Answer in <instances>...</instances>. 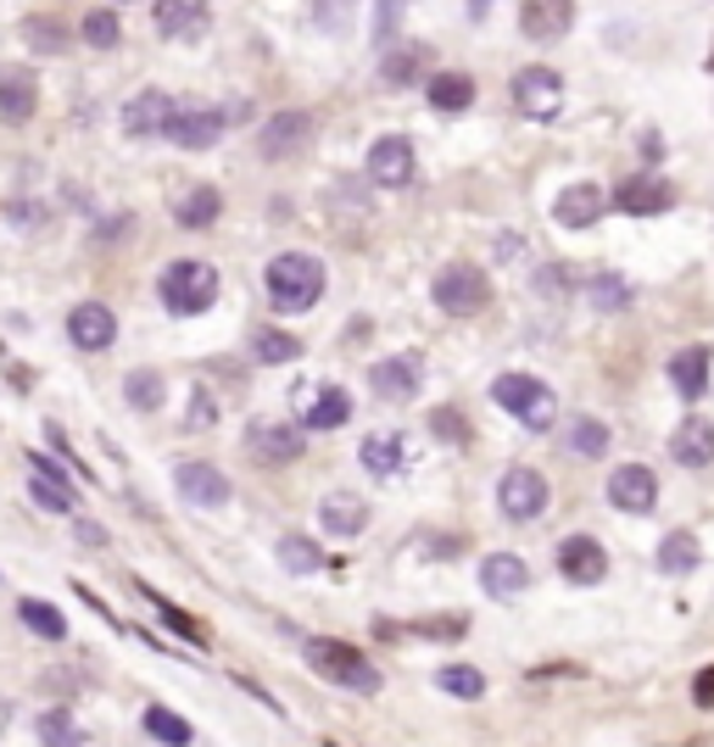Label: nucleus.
<instances>
[{"instance_id": "nucleus-29", "label": "nucleus", "mask_w": 714, "mask_h": 747, "mask_svg": "<svg viewBox=\"0 0 714 747\" xmlns=\"http://www.w3.org/2000/svg\"><path fill=\"white\" fill-rule=\"evenodd\" d=\"M29 497H34L46 514H73V508H79V486H73L68 475H40V469H29Z\"/></svg>"}, {"instance_id": "nucleus-10", "label": "nucleus", "mask_w": 714, "mask_h": 747, "mask_svg": "<svg viewBox=\"0 0 714 747\" xmlns=\"http://www.w3.org/2000/svg\"><path fill=\"white\" fill-rule=\"evenodd\" d=\"M369 185H380V190H403V185H414V140H403V135H380L375 151H369Z\"/></svg>"}, {"instance_id": "nucleus-11", "label": "nucleus", "mask_w": 714, "mask_h": 747, "mask_svg": "<svg viewBox=\"0 0 714 747\" xmlns=\"http://www.w3.org/2000/svg\"><path fill=\"white\" fill-rule=\"evenodd\" d=\"M173 107H179V101H173L168 90H140V96L123 107V118H118V123H123V135H129V140H162V129H168Z\"/></svg>"}, {"instance_id": "nucleus-7", "label": "nucleus", "mask_w": 714, "mask_h": 747, "mask_svg": "<svg viewBox=\"0 0 714 747\" xmlns=\"http://www.w3.org/2000/svg\"><path fill=\"white\" fill-rule=\"evenodd\" d=\"M497 508H503L514 525H530V519H542V514H547V480H542L536 469L514 464V469L497 480Z\"/></svg>"}, {"instance_id": "nucleus-32", "label": "nucleus", "mask_w": 714, "mask_h": 747, "mask_svg": "<svg viewBox=\"0 0 714 747\" xmlns=\"http://www.w3.org/2000/svg\"><path fill=\"white\" fill-rule=\"evenodd\" d=\"M123 397H129V408H135V414H157V408H162V397H168V386H162V374H157V368H135L129 380H123Z\"/></svg>"}, {"instance_id": "nucleus-18", "label": "nucleus", "mask_w": 714, "mask_h": 747, "mask_svg": "<svg viewBox=\"0 0 714 747\" xmlns=\"http://www.w3.org/2000/svg\"><path fill=\"white\" fill-rule=\"evenodd\" d=\"M608 502H614L619 514H653V502H658L653 469H642V464L614 469V475H608Z\"/></svg>"}, {"instance_id": "nucleus-22", "label": "nucleus", "mask_w": 714, "mask_h": 747, "mask_svg": "<svg viewBox=\"0 0 714 747\" xmlns=\"http://www.w3.org/2000/svg\"><path fill=\"white\" fill-rule=\"evenodd\" d=\"M670 201H675V190H670L664 179H653V173H642V179H625V185L614 190V207H619V212H631V218H653V212H670Z\"/></svg>"}, {"instance_id": "nucleus-33", "label": "nucleus", "mask_w": 714, "mask_h": 747, "mask_svg": "<svg viewBox=\"0 0 714 747\" xmlns=\"http://www.w3.org/2000/svg\"><path fill=\"white\" fill-rule=\"evenodd\" d=\"M23 46L29 51H40V57H62L68 51V23H57V18H23Z\"/></svg>"}, {"instance_id": "nucleus-25", "label": "nucleus", "mask_w": 714, "mask_h": 747, "mask_svg": "<svg viewBox=\"0 0 714 747\" xmlns=\"http://www.w3.org/2000/svg\"><path fill=\"white\" fill-rule=\"evenodd\" d=\"M318 525H324L329 536H364V530H369V502H357V497H346V491H329V497L318 502Z\"/></svg>"}, {"instance_id": "nucleus-26", "label": "nucleus", "mask_w": 714, "mask_h": 747, "mask_svg": "<svg viewBox=\"0 0 714 747\" xmlns=\"http://www.w3.org/2000/svg\"><path fill=\"white\" fill-rule=\"evenodd\" d=\"M480 586H486L492 597H519V591L530 586V564L514 558V552H492V558L480 564Z\"/></svg>"}, {"instance_id": "nucleus-34", "label": "nucleus", "mask_w": 714, "mask_h": 747, "mask_svg": "<svg viewBox=\"0 0 714 747\" xmlns=\"http://www.w3.org/2000/svg\"><path fill=\"white\" fill-rule=\"evenodd\" d=\"M697 558H703V552H697V536H692V530H670L664 547H658V569H664V575H692Z\"/></svg>"}, {"instance_id": "nucleus-19", "label": "nucleus", "mask_w": 714, "mask_h": 747, "mask_svg": "<svg viewBox=\"0 0 714 747\" xmlns=\"http://www.w3.org/2000/svg\"><path fill=\"white\" fill-rule=\"evenodd\" d=\"M34 112H40V79L29 68L7 62V68H0V118H7V123H29Z\"/></svg>"}, {"instance_id": "nucleus-21", "label": "nucleus", "mask_w": 714, "mask_h": 747, "mask_svg": "<svg viewBox=\"0 0 714 747\" xmlns=\"http://www.w3.org/2000/svg\"><path fill=\"white\" fill-rule=\"evenodd\" d=\"M569 23H575V7H569V0H525V7H519V29H525V40L553 46V40L569 34Z\"/></svg>"}, {"instance_id": "nucleus-36", "label": "nucleus", "mask_w": 714, "mask_h": 747, "mask_svg": "<svg viewBox=\"0 0 714 747\" xmlns=\"http://www.w3.org/2000/svg\"><path fill=\"white\" fill-rule=\"evenodd\" d=\"M18 619H23V625H29L40 641H62V636H68V619H62V608H51V602H40V597H23Z\"/></svg>"}, {"instance_id": "nucleus-52", "label": "nucleus", "mask_w": 714, "mask_h": 747, "mask_svg": "<svg viewBox=\"0 0 714 747\" xmlns=\"http://www.w3.org/2000/svg\"><path fill=\"white\" fill-rule=\"evenodd\" d=\"M79 541H85V547H107V530L90 525V519H79Z\"/></svg>"}, {"instance_id": "nucleus-42", "label": "nucleus", "mask_w": 714, "mask_h": 747, "mask_svg": "<svg viewBox=\"0 0 714 747\" xmlns=\"http://www.w3.org/2000/svg\"><path fill=\"white\" fill-rule=\"evenodd\" d=\"M146 736H157V741H173V747H185L196 730H190V719H179L173 708H162V703H151L146 708Z\"/></svg>"}, {"instance_id": "nucleus-16", "label": "nucleus", "mask_w": 714, "mask_h": 747, "mask_svg": "<svg viewBox=\"0 0 714 747\" xmlns=\"http://www.w3.org/2000/svg\"><path fill=\"white\" fill-rule=\"evenodd\" d=\"M307 140H313V118H307V112H274V118L262 123V135H257V151H262L268 162H279V157H296Z\"/></svg>"}, {"instance_id": "nucleus-31", "label": "nucleus", "mask_w": 714, "mask_h": 747, "mask_svg": "<svg viewBox=\"0 0 714 747\" xmlns=\"http://www.w3.org/2000/svg\"><path fill=\"white\" fill-rule=\"evenodd\" d=\"M346 419H351V397L340 386H324L313 397V408H307V430H340Z\"/></svg>"}, {"instance_id": "nucleus-37", "label": "nucleus", "mask_w": 714, "mask_h": 747, "mask_svg": "<svg viewBox=\"0 0 714 747\" xmlns=\"http://www.w3.org/2000/svg\"><path fill=\"white\" fill-rule=\"evenodd\" d=\"M586 301H592L597 312H625V307H631V285H625L619 273H592V279H586Z\"/></svg>"}, {"instance_id": "nucleus-23", "label": "nucleus", "mask_w": 714, "mask_h": 747, "mask_svg": "<svg viewBox=\"0 0 714 747\" xmlns=\"http://www.w3.org/2000/svg\"><path fill=\"white\" fill-rule=\"evenodd\" d=\"M357 458H364V469H369L375 480H391V475H403V464H408V441H403V430H375V436H364Z\"/></svg>"}, {"instance_id": "nucleus-20", "label": "nucleus", "mask_w": 714, "mask_h": 747, "mask_svg": "<svg viewBox=\"0 0 714 747\" xmlns=\"http://www.w3.org/2000/svg\"><path fill=\"white\" fill-rule=\"evenodd\" d=\"M670 458L681 469H708L714 464V419H703V414L681 419L675 436H670Z\"/></svg>"}, {"instance_id": "nucleus-30", "label": "nucleus", "mask_w": 714, "mask_h": 747, "mask_svg": "<svg viewBox=\"0 0 714 747\" xmlns=\"http://www.w3.org/2000/svg\"><path fill=\"white\" fill-rule=\"evenodd\" d=\"M430 107L447 112V118L469 112V107H475V79H469V73H436V79H430Z\"/></svg>"}, {"instance_id": "nucleus-12", "label": "nucleus", "mask_w": 714, "mask_h": 747, "mask_svg": "<svg viewBox=\"0 0 714 747\" xmlns=\"http://www.w3.org/2000/svg\"><path fill=\"white\" fill-rule=\"evenodd\" d=\"M603 212H608V190H603V185H592V179L564 185V190H558V201H553L558 229H592Z\"/></svg>"}, {"instance_id": "nucleus-14", "label": "nucleus", "mask_w": 714, "mask_h": 747, "mask_svg": "<svg viewBox=\"0 0 714 747\" xmlns=\"http://www.w3.org/2000/svg\"><path fill=\"white\" fill-rule=\"evenodd\" d=\"M173 486H179V497L190 502V508H224L235 491H229V475L224 469H212V464H179L173 469Z\"/></svg>"}, {"instance_id": "nucleus-38", "label": "nucleus", "mask_w": 714, "mask_h": 747, "mask_svg": "<svg viewBox=\"0 0 714 747\" xmlns=\"http://www.w3.org/2000/svg\"><path fill=\"white\" fill-rule=\"evenodd\" d=\"M564 447H569V458H603L608 452V425L603 419H575Z\"/></svg>"}, {"instance_id": "nucleus-3", "label": "nucleus", "mask_w": 714, "mask_h": 747, "mask_svg": "<svg viewBox=\"0 0 714 747\" xmlns=\"http://www.w3.org/2000/svg\"><path fill=\"white\" fill-rule=\"evenodd\" d=\"M301 653H307L313 675H324V680H335V686H346V691H380V669H375L364 653H357V647H346V641L313 636Z\"/></svg>"}, {"instance_id": "nucleus-43", "label": "nucleus", "mask_w": 714, "mask_h": 747, "mask_svg": "<svg viewBox=\"0 0 714 747\" xmlns=\"http://www.w3.org/2000/svg\"><path fill=\"white\" fill-rule=\"evenodd\" d=\"M357 18V0H313V29L318 34H346Z\"/></svg>"}, {"instance_id": "nucleus-49", "label": "nucleus", "mask_w": 714, "mask_h": 747, "mask_svg": "<svg viewBox=\"0 0 714 747\" xmlns=\"http://www.w3.org/2000/svg\"><path fill=\"white\" fill-rule=\"evenodd\" d=\"M212 419H218V408H212V397H207V391H196V397H190V419H185V425H190V430H207Z\"/></svg>"}, {"instance_id": "nucleus-8", "label": "nucleus", "mask_w": 714, "mask_h": 747, "mask_svg": "<svg viewBox=\"0 0 714 747\" xmlns=\"http://www.w3.org/2000/svg\"><path fill=\"white\" fill-rule=\"evenodd\" d=\"M369 386H375V397H380V402L403 408V402H414V397H419V386H425V362H419L414 351L380 357V362L369 368Z\"/></svg>"}, {"instance_id": "nucleus-15", "label": "nucleus", "mask_w": 714, "mask_h": 747, "mask_svg": "<svg viewBox=\"0 0 714 747\" xmlns=\"http://www.w3.org/2000/svg\"><path fill=\"white\" fill-rule=\"evenodd\" d=\"M558 575H564L569 586H603L608 552H603L592 536H569V541H558Z\"/></svg>"}, {"instance_id": "nucleus-2", "label": "nucleus", "mask_w": 714, "mask_h": 747, "mask_svg": "<svg viewBox=\"0 0 714 747\" xmlns=\"http://www.w3.org/2000/svg\"><path fill=\"white\" fill-rule=\"evenodd\" d=\"M157 296H162V307L173 318H196V312H207L218 301V268L212 262H196V257L168 262L162 279H157Z\"/></svg>"}, {"instance_id": "nucleus-50", "label": "nucleus", "mask_w": 714, "mask_h": 747, "mask_svg": "<svg viewBox=\"0 0 714 747\" xmlns=\"http://www.w3.org/2000/svg\"><path fill=\"white\" fill-rule=\"evenodd\" d=\"M692 703H697V708L714 703V669H697V680H692Z\"/></svg>"}, {"instance_id": "nucleus-40", "label": "nucleus", "mask_w": 714, "mask_h": 747, "mask_svg": "<svg viewBox=\"0 0 714 747\" xmlns=\"http://www.w3.org/2000/svg\"><path fill=\"white\" fill-rule=\"evenodd\" d=\"M279 564H285L290 575H318V569H324V552H318V541H307V536H279Z\"/></svg>"}, {"instance_id": "nucleus-48", "label": "nucleus", "mask_w": 714, "mask_h": 747, "mask_svg": "<svg viewBox=\"0 0 714 747\" xmlns=\"http://www.w3.org/2000/svg\"><path fill=\"white\" fill-rule=\"evenodd\" d=\"M430 430H436L442 441H458V447L469 441V425H464V419H458L453 408H442V414H430Z\"/></svg>"}, {"instance_id": "nucleus-6", "label": "nucleus", "mask_w": 714, "mask_h": 747, "mask_svg": "<svg viewBox=\"0 0 714 747\" xmlns=\"http://www.w3.org/2000/svg\"><path fill=\"white\" fill-rule=\"evenodd\" d=\"M514 107L536 123H553L564 112V79L553 68H519L514 73Z\"/></svg>"}, {"instance_id": "nucleus-17", "label": "nucleus", "mask_w": 714, "mask_h": 747, "mask_svg": "<svg viewBox=\"0 0 714 747\" xmlns=\"http://www.w3.org/2000/svg\"><path fill=\"white\" fill-rule=\"evenodd\" d=\"M68 340H73L79 351H107V346L118 340V318H112V307H101V301H79V307L68 312Z\"/></svg>"}, {"instance_id": "nucleus-39", "label": "nucleus", "mask_w": 714, "mask_h": 747, "mask_svg": "<svg viewBox=\"0 0 714 747\" xmlns=\"http://www.w3.org/2000/svg\"><path fill=\"white\" fill-rule=\"evenodd\" d=\"M140 597H146V602H151V608H157V619H162V625H168V630H179V636H185V641H196V647H207V630H201V619H190V614H185V608H173V602H168V597H157V591H151V586H140Z\"/></svg>"}, {"instance_id": "nucleus-13", "label": "nucleus", "mask_w": 714, "mask_h": 747, "mask_svg": "<svg viewBox=\"0 0 714 747\" xmlns=\"http://www.w3.org/2000/svg\"><path fill=\"white\" fill-rule=\"evenodd\" d=\"M246 452H251L257 464H296V458L307 452V441H301V430H290V425L257 419V425H246Z\"/></svg>"}, {"instance_id": "nucleus-5", "label": "nucleus", "mask_w": 714, "mask_h": 747, "mask_svg": "<svg viewBox=\"0 0 714 747\" xmlns=\"http://www.w3.org/2000/svg\"><path fill=\"white\" fill-rule=\"evenodd\" d=\"M430 296H436L442 312H480V307L492 301V279H486L475 262H447V268L436 273Z\"/></svg>"}, {"instance_id": "nucleus-51", "label": "nucleus", "mask_w": 714, "mask_h": 747, "mask_svg": "<svg viewBox=\"0 0 714 747\" xmlns=\"http://www.w3.org/2000/svg\"><path fill=\"white\" fill-rule=\"evenodd\" d=\"M569 268H542V279H536V290H564L569 279H564Z\"/></svg>"}, {"instance_id": "nucleus-46", "label": "nucleus", "mask_w": 714, "mask_h": 747, "mask_svg": "<svg viewBox=\"0 0 714 747\" xmlns=\"http://www.w3.org/2000/svg\"><path fill=\"white\" fill-rule=\"evenodd\" d=\"M40 741H79V725H73V714L68 708H51V714H40Z\"/></svg>"}, {"instance_id": "nucleus-53", "label": "nucleus", "mask_w": 714, "mask_h": 747, "mask_svg": "<svg viewBox=\"0 0 714 747\" xmlns=\"http://www.w3.org/2000/svg\"><path fill=\"white\" fill-rule=\"evenodd\" d=\"M486 12H492V0H469V18L475 23H486Z\"/></svg>"}, {"instance_id": "nucleus-9", "label": "nucleus", "mask_w": 714, "mask_h": 747, "mask_svg": "<svg viewBox=\"0 0 714 747\" xmlns=\"http://www.w3.org/2000/svg\"><path fill=\"white\" fill-rule=\"evenodd\" d=\"M224 123H229V112H218V107H173L162 140H173L179 151H207L224 140Z\"/></svg>"}, {"instance_id": "nucleus-27", "label": "nucleus", "mask_w": 714, "mask_h": 747, "mask_svg": "<svg viewBox=\"0 0 714 747\" xmlns=\"http://www.w3.org/2000/svg\"><path fill=\"white\" fill-rule=\"evenodd\" d=\"M218 212H224V196H218L212 185H190V190L173 201V223H179V229H212Z\"/></svg>"}, {"instance_id": "nucleus-44", "label": "nucleus", "mask_w": 714, "mask_h": 747, "mask_svg": "<svg viewBox=\"0 0 714 747\" xmlns=\"http://www.w3.org/2000/svg\"><path fill=\"white\" fill-rule=\"evenodd\" d=\"M85 40H90L96 51H112V46L123 40V23H118V12H90V18H85Z\"/></svg>"}, {"instance_id": "nucleus-35", "label": "nucleus", "mask_w": 714, "mask_h": 747, "mask_svg": "<svg viewBox=\"0 0 714 747\" xmlns=\"http://www.w3.org/2000/svg\"><path fill=\"white\" fill-rule=\"evenodd\" d=\"M301 340L285 329H251V362H296Z\"/></svg>"}, {"instance_id": "nucleus-24", "label": "nucleus", "mask_w": 714, "mask_h": 747, "mask_svg": "<svg viewBox=\"0 0 714 747\" xmlns=\"http://www.w3.org/2000/svg\"><path fill=\"white\" fill-rule=\"evenodd\" d=\"M157 34L162 40H201L207 34V7L201 0H157Z\"/></svg>"}, {"instance_id": "nucleus-1", "label": "nucleus", "mask_w": 714, "mask_h": 747, "mask_svg": "<svg viewBox=\"0 0 714 747\" xmlns=\"http://www.w3.org/2000/svg\"><path fill=\"white\" fill-rule=\"evenodd\" d=\"M262 285H268V301L279 312H307L318 296H324V262L307 257V251H279L268 268H262Z\"/></svg>"}, {"instance_id": "nucleus-4", "label": "nucleus", "mask_w": 714, "mask_h": 747, "mask_svg": "<svg viewBox=\"0 0 714 747\" xmlns=\"http://www.w3.org/2000/svg\"><path fill=\"white\" fill-rule=\"evenodd\" d=\"M492 397H497V408H508L525 430H553V419H558L553 386L530 380V374H503V380L492 386Z\"/></svg>"}, {"instance_id": "nucleus-45", "label": "nucleus", "mask_w": 714, "mask_h": 747, "mask_svg": "<svg viewBox=\"0 0 714 747\" xmlns=\"http://www.w3.org/2000/svg\"><path fill=\"white\" fill-rule=\"evenodd\" d=\"M380 73H386V84H414L419 79V51H408V46L403 51H386V68Z\"/></svg>"}, {"instance_id": "nucleus-28", "label": "nucleus", "mask_w": 714, "mask_h": 747, "mask_svg": "<svg viewBox=\"0 0 714 747\" xmlns=\"http://www.w3.org/2000/svg\"><path fill=\"white\" fill-rule=\"evenodd\" d=\"M670 386H675L686 402H697V397L708 391V351H703V346H686V351L670 357Z\"/></svg>"}, {"instance_id": "nucleus-54", "label": "nucleus", "mask_w": 714, "mask_h": 747, "mask_svg": "<svg viewBox=\"0 0 714 747\" xmlns=\"http://www.w3.org/2000/svg\"><path fill=\"white\" fill-rule=\"evenodd\" d=\"M0 719H7V703H0Z\"/></svg>"}, {"instance_id": "nucleus-47", "label": "nucleus", "mask_w": 714, "mask_h": 747, "mask_svg": "<svg viewBox=\"0 0 714 747\" xmlns=\"http://www.w3.org/2000/svg\"><path fill=\"white\" fill-rule=\"evenodd\" d=\"M403 12H408V0H375V46H391Z\"/></svg>"}, {"instance_id": "nucleus-41", "label": "nucleus", "mask_w": 714, "mask_h": 747, "mask_svg": "<svg viewBox=\"0 0 714 747\" xmlns=\"http://www.w3.org/2000/svg\"><path fill=\"white\" fill-rule=\"evenodd\" d=\"M436 686L453 691V697H464V703L486 697V675H480L475 664H447V669H436Z\"/></svg>"}]
</instances>
